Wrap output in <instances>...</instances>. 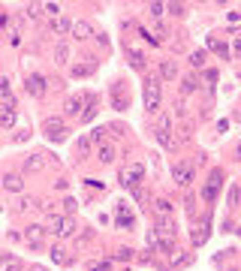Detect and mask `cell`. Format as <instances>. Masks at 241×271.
I'll return each mask as SVG.
<instances>
[{
	"label": "cell",
	"mask_w": 241,
	"mask_h": 271,
	"mask_svg": "<svg viewBox=\"0 0 241 271\" xmlns=\"http://www.w3.org/2000/svg\"><path fill=\"white\" fill-rule=\"evenodd\" d=\"M238 79H241V72H238Z\"/></svg>",
	"instance_id": "45"
},
{
	"label": "cell",
	"mask_w": 241,
	"mask_h": 271,
	"mask_svg": "<svg viewBox=\"0 0 241 271\" xmlns=\"http://www.w3.org/2000/svg\"><path fill=\"white\" fill-rule=\"evenodd\" d=\"M30 271H45V268H40V265H33V268H30Z\"/></svg>",
	"instance_id": "44"
},
{
	"label": "cell",
	"mask_w": 241,
	"mask_h": 271,
	"mask_svg": "<svg viewBox=\"0 0 241 271\" xmlns=\"http://www.w3.org/2000/svg\"><path fill=\"white\" fill-rule=\"evenodd\" d=\"M42 130H45V139H51V142H63L66 139V124L58 115H48L42 121Z\"/></svg>",
	"instance_id": "3"
},
{
	"label": "cell",
	"mask_w": 241,
	"mask_h": 271,
	"mask_svg": "<svg viewBox=\"0 0 241 271\" xmlns=\"http://www.w3.org/2000/svg\"><path fill=\"white\" fill-rule=\"evenodd\" d=\"M91 100H94V97H88V94H73L70 100H66V105H63V108H66V115L81 121V115H84L81 108H88V103H91Z\"/></svg>",
	"instance_id": "5"
},
{
	"label": "cell",
	"mask_w": 241,
	"mask_h": 271,
	"mask_svg": "<svg viewBox=\"0 0 241 271\" xmlns=\"http://www.w3.org/2000/svg\"><path fill=\"white\" fill-rule=\"evenodd\" d=\"M15 124V108H6V105H0V126H9Z\"/></svg>",
	"instance_id": "20"
},
{
	"label": "cell",
	"mask_w": 241,
	"mask_h": 271,
	"mask_svg": "<svg viewBox=\"0 0 241 271\" xmlns=\"http://www.w3.org/2000/svg\"><path fill=\"white\" fill-rule=\"evenodd\" d=\"M190 262H193V256H190V253H178V256L172 259V265H169V268L175 271V268H184V265H190Z\"/></svg>",
	"instance_id": "26"
},
{
	"label": "cell",
	"mask_w": 241,
	"mask_h": 271,
	"mask_svg": "<svg viewBox=\"0 0 241 271\" xmlns=\"http://www.w3.org/2000/svg\"><path fill=\"white\" fill-rule=\"evenodd\" d=\"M60 205H63V211L70 214V217H73V214H76V208H79V202H76V199H63Z\"/></svg>",
	"instance_id": "33"
},
{
	"label": "cell",
	"mask_w": 241,
	"mask_h": 271,
	"mask_svg": "<svg viewBox=\"0 0 241 271\" xmlns=\"http://www.w3.org/2000/svg\"><path fill=\"white\" fill-rule=\"evenodd\" d=\"M6 256H9V253H3V250H0V262H3V259H6Z\"/></svg>",
	"instance_id": "43"
},
{
	"label": "cell",
	"mask_w": 241,
	"mask_h": 271,
	"mask_svg": "<svg viewBox=\"0 0 241 271\" xmlns=\"http://www.w3.org/2000/svg\"><path fill=\"white\" fill-rule=\"evenodd\" d=\"M45 163H48V160H45L42 154H30V157L24 160V172H42Z\"/></svg>",
	"instance_id": "12"
},
{
	"label": "cell",
	"mask_w": 241,
	"mask_h": 271,
	"mask_svg": "<svg viewBox=\"0 0 241 271\" xmlns=\"http://www.w3.org/2000/svg\"><path fill=\"white\" fill-rule=\"evenodd\" d=\"M127 58L133 61V66H139V69L145 66V54H142L139 48H133V45H127Z\"/></svg>",
	"instance_id": "23"
},
{
	"label": "cell",
	"mask_w": 241,
	"mask_h": 271,
	"mask_svg": "<svg viewBox=\"0 0 241 271\" xmlns=\"http://www.w3.org/2000/svg\"><path fill=\"white\" fill-rule=\"evenodd\" d=\"M160 100H163L160 79H148L145 82V112L148 115H157L160 112Z\"/></svg>",
	"instance_id": "2"
},
{
	"label": "cell",
	"mask_w": 241,
	"mask_h": 271,
	"mask_svg": "<svg viewBox=\"0 0 241 271\" xmlns=\"http://www.w3.org/2000/svg\"><path fill=\"white\" fill-rule=\"evenodd\" d=\"M3 187L12 190V193H19V190H21V178H19V175H6V178H3Z\"/></svg>",
	"instance_id": "25"
},
{
	"label": "cell",
	"mask_w": 241,
	"mask_h": 271,
	"mask_svg": "<svg viewBox=\"0 0 241 271\" xmlns=\"http://www.w3.org/2000/svg\"><path fill=\"white\" fill-rule=\"evenodd\" d=\"M51 259H55L58 265H70L73 259H70V253H66L63 247H51Z\"/></svg>",
	"instance_id": "21"
},
{
	"label": "cell",
	"mask_w": 241,
	"mask_h": 271,
	"mask_svg": "<svg viewBox=\"0 0 241 271\" xmlns=\"http://www.w3.org/2000/svg\"><path fill=\"white\" fill-rule=\"evenodd\" d=\"M66 58H70V45L60 42V45L55 48V61H58V63H66Z\"/></svg>",
	"instance_id": "28"
},
{
	"label": "cell",
	"mask_w": 241,
	"mask_h": 271,
	"mask_svg": "<svg viewBox=\"0 0 241 271\" xmlns=\"http://www.w3.org/2000/svg\"><path fill=\"white\" fill-rule=\"evenodd\" d=\"M154 211H157L160 220H166V217H172V202H166V199H157V202H154Z\"/></svg>",
	"instance_id": "19"
},
{
	"label": "cell",
	"mask_w": 241,
	"mask_h": 271,
	"mask_svg": "<svg viewBox=\"0 0 241 271\" xmlns=\"http://www.w3.org/2000/svg\"><path fill=\"white\" fill-rule=\"evenodd\" d=\"M148 12H151L154 18H160V15L166 12V3H148Z\"/></svg>",
	"instance_id": "32"
},
{
	"label": "cell",
	"mask_w": 241,
	"mask_h": 271,
	"mask_svg": "<svg viewBox=\"0 0 241 271\" xmlns=\"http://www.w3.org/2000/svg\"><path fill=\"white\" fill-rule=\"evenodd\" d=\"M166 9H169L172 15H184V6H181V3H169Z\"/></svg>",
	"instance_id": "39"
},
{
	"label": "cell",
	"mask_w": 241,
	"mask_h": 271,
	"mask_svg": "<svg viewBox=\"0 0 241 271\" xmlns=\"http://www.w3.org/2000/svg\"><path fill=\"white\" fill-rule=\"evenodd\" d=\"M175 76H178V66H175V61H163V63H160V79H169V82H172Z\"/></svg>",
	"instance_id": "17"
},
{
	"label": "cell",
	"mask_w": 241,
	"mask_h": 271,
	"mask_svg": "<svg viewBox=\"0 0 241 271\" xmlns=\"http://www.w3.org/2000/svg\"><path fill=\"white\" fill-rule=\"evenodd\" d=\"M220 184H223V172L214 169V172H211V181H208V184H205V190H202V199H205V202H214V199H217Z\"/></svg>",
	"instance_id": "6"
},
{
	"label": "cell",
	"mask_w": 241,
	"mask_h": 271,
	"mask_svg": "<svg viewBox=\"0 0 241 271\" xmlns=\"http://www.w3.org/2000/svg\"><path fill=\"white\" fill-rule=\"evenodd\" d=\"M97 157H100V163H112L115 160V145H100V148H97Z\"/></svg>",
	"instance_id": "18"
},
{
	"label": "cell",
	"mask_w": 241,
	"mask_h": 271,
	"mask_svg": "<svg viewBox=\"0 0 241 271\" xmlns=\"http://www.w3.org/2000/svg\"><path fill=\"white\" fill-rule=\"evenodd\" d=\"M0 271H24V268H21V259L19 256H6L3 262H0Z\"/></svg>",
	"instance_id": "22"
},
{
	"label": "cell",
	"mask_w": 241,
	"mask_h": 271,
	"mask_svg": "<svg viewBox=\"0 0 241 271\" xmlns=\"http://www.w3.org/2000/svg\"><path fill=\"white\" fill-rule=\"evenodd\" d=\"M208 235H211V223H208V220H202V223L196 226V232H193V244H196V247H202L205 241H208Z\"/></svg>",
	"instance_id": "13"
},
{
	"label": "cell",
	"mask_w": 241,
	"mask_h": 271,
	"mask_svg": "<svg viewBox=\"0 0 241 271\" xmlns=\"http://www.w3.org/2000/svg\"><path fill=\"white\" fill-rule=\"evenodd\" d=\"M145 178V166L142 163H130V166L120 172V187H133L136 190V184Z\"/></svg>",
	"instance_id": "4"
},
{
	"label": "cell",
	"mask_w": 241,
	"mask_h": 271,
	"mask_svg": "<svg viewBox=\"0 0 241 271\" xmlns=\"http://www.w3.org/2000/svg\"><path fill=\"white\" fill-rule=\"evenodd\" d=\"M172 178H175L178 187H187L193 181V166H190V163H178V166L172 169Z\"/></svg>",
	"instance_id": "8"
},
{
	"label": "cell",
	"mask_w": 241,
	"mask_h": 271,
	"mask_svg": "<svg viewBox=\"0 0 241 271\" xmlns=\"http://www.w3.org/2000/svg\"><path fill=\"white\" fill-rule=\"evenodd\" d=\"M42 12H45V9H42L40 3H30V6H27V15H30V18H40Z\"/></svg>",
	"instance_id": "35"
},
{
	"label": "cell",
	"mask_w": 241,
	"mask_h": 271,
	"mask_svg": "<svg viewBox=\"0 0 241 271\" xmlns=\"http://www.w3.org/2000/svg\"><path fill=\"white\" fill-rule=\"evenodd\" d=\"M24 90H27V94H33V97H42L45 94V79L42 76H27Z\"/></svg>",
	"instance_id": "10"
},
{
	"label": "cell",
	"mask_w": 241,
	"mask_h": 271,
	"mask_svg": "<svg viewBox=\"0 0 241 271\" xmlns=\"http://www.w3.org/2000/svg\"><path fill=\"white\" fill-rule=\"evenodd\" d=\"M157 142L163 148H175V142H172V126H169V118H160L157 124Z\"/></svg>",
	"instance_id": "9"
},
{
	"label": "cell",
	"mask_w": 241,
	"mask_h": 271,
	"mask_svg": "<svg viewBox=\"0 0 241 271\" xmlns=\"http://www.w3.org/2000/svg\"><path fill=\"white\" fill-rule=\"evenodd\" d=\"M106 133H109V130H102V126L91 130V142H97V148H100V145H106Z\"/></svg>",
	"instance_id": "29"
},
{
	"label": "cell",
	"mask_w": 241,
	"mask_h": 271,
	"mask_svg": "<svg viewBox=\"0 0 241 271\" xmlns=\"http://www.w3.org/2000/svg\"><path fill=\"white\" fill-rule=\"evenodd\" d=\"M73 33H76V40H91V36H94V30H91L88 21H76L73 24Z\"/></svg>",
	"instance_id": "15"
},
{
	"label": "cell",
	"mask_w": 241,
	"mask_h": 271,
	"mask_svg": "<svg viewBox=\"0 0 241 271\" xmlns=\"http://www.w3.org/2000/svg\"><path fill=\"white\" fill-rule=\"evenodd\" d=\"M208 48H214V51L220 54V58H223V61H229V48H226V45H223V42H217V40H214V36H208Z\"/></svg>",
	"instance_id": "24"
},
{
	"label": "cell",
	"mask_w": 241,
	"mask_h": 271,
	"mask_svg": "<svg viewBox=\"0 0 241 271\" xmlns=\"http://www.w3.org/2000/svg\"><path fill=\"white\" fill-rule=\"evenodd\" d=\"M91 271H109L106 262H91Z\"/></svg>",
	"instance_id": "41"
},
{
	"label": "cell",
	"mask_w": 241,
	"mask_h": 271,
	"mask_svg": "<svg viewBox=\"0 0 241 271\" xmlns=\"http://www.w3.org/2000/svg\"><path fill=\"white\" fill-rule=\"evenodd\" d=\"M27 208H33V199L24 196V199H21V211H27Z\"/></svg>",
	"instance_id": "42"
},
{
	"label": "cell",
	"mask_w": 241,
	"mask_h": 271,
	"mask_svg": "<svg viewBox=\"0 0 241 271\" xmlns=\"http://www.w3.org/2000/svg\"><path fill=\"white\" fill-rule=\"evenodd\" d=\"M42 9H45L48 15H58V12H60V6H58V3H42Z\"/></svg>",
	"instance_id": "38"
},
{
	"label": "cell",
	"mask_w": 241,
	"mask_h": 271,
	"mask_svg": "<svg viewBox=\"0 0 241 271\" xmlns=\"http://www.w3.org/2000/svg\"><path fill=\"white\" fill-rule=\"evenodd\" d=\"M91 69H94V66H76V69H73V76H88Z\"/></svg>",
	"instance_id": "40"
},
{
	"label": "cell",
	"mask_w": 241,
	"mask_h": 271,
	"mask_svg": "<svg viewBox=\"0 0 241 271\" xmlns=\"http://www.w3.org/2000/svg\"><path fill=\"white\" fill-rule=\"evenodd\" d=\"M115 259H124V262H127V259H133V250H130V247H120V250L115 253Z\"/></svg>",
	"instance_id": "37"
},
{
	"label": "cell",
	"mask_w": 241,
	"mask_h": 271,
	"mask_svg": "<svg viewBox=\"0 0 241 271\" xmlns=\"http://www.w3.org/2000/svg\"><path fill=\"white\" fill-rule=\"evenodd\" d=\"M45 226H40V223H33V226H27L24 229V241L30 244V247H42V241H45Z\"/></svg>",
	"instance_id": "7"
},
{
	"label": "cell",
	"mask_w": 241,
	"mask_h": 271,
	"mask_svg": "<svg viewBox=\"0 0 241 271\" xmlns=\"http://www.w3.org/2000/svg\"><path fill=\"white\" fill-rule=\"evenodd\" d=\"M76 229L79 226L70 214H48V235H55V238H73Z\"/></svg>",
	"instance_id": "1"
},
{
	"label": "cell",
	"mask_w": 241,
	"mask_h": 271,
	"mask_svg": "<svg viewBox=\"0 0 241 271\" xmlns=\"http://www.w3.org/2000/svg\"><path fill=\"white\" fill-rule=\"evenodd\" d=\"M196 87H199V82H196L193 76H187V79L181 82V90H184V94H193V90H196Z\"/></svg>",
	"instance_id": "30"
},
{
	"label": "cell",
	"mask_w": 241,
	"mask_h": 271,
	"mask_svg": "<svg viewBox=\"0 0 241 271\" xmlns=\"http://www.w3.org/2000/svg\"><path fill=\"white\" fill-rule=\"evenodd\" d=\"M79 157H81V160L91 157V136H81V139H79Z\"/></svg>",
	"instance_id": "27"
},
{
	"label": "cell",
	"mask_w": 241,
	"mask_h": 271,
	"mask_svg": "<svg viewBox=\"0 0 241 271\" xmlns=\"http://www.w3.org/2000/svg\"><path fill=\"white\" fill-rule=\"evenodd\" d=\"M73 24L76 21H70V18H55V21H51V30L55 33H73Z\"/></svg>",
	"instance_id": "16"
},
{
	"label": "cell",
	"mask_w": 241,
	"mask_h": 271,
	"mask_svg": "<svg viewBox=\"0 0 241 271\" xmlns=\"http://www.w3.org/2000/svg\"><path fill=\"white\" fill-rule=\"evenodd\" d=\"M115 223H118L120 229H130V226H133V214H130V208H127L124 202H120L118 211H115Z\"/></svg>",
	"instance_id": "11"
},
{
	"label": "cell",
	"mask_w": 241,
	"mask_h": 271,
	"mask_svg": "<svg viewBox=\"0 0 241 271\" xmlns=\"http://www.w3.org/2000/svg\"><path fill=\"white\" fill-rule=\"evenodd\" d=\"M190 63H193V66H202V63H205V51H193V54H190Z\"/></svg>",
	"instance_id": "36"
},
{
	"label": "cell",
	"mask_w": 241,
	"mask_h": 271,
	"mask_svg": "<svg viewBox=\"0 0 241 271\" xmlns=\"http://www.w3.org/2000/svg\"><path fill=\"white\" fill-rule=\"evenodd\" d=\"M0 105L15 108V97H12V90H9V82H0Z\"/></svg>",
	"instance_id": "14"
},
{
	"label": "cell",
	"mask_w": 241,
	"mask_h": 271,
	"mask_svg": "<svg viewBox=\"0 0 241 271\" xmlns=\"http://www.w3.org/2000/svg\"><path fill=\"white\" fill-rule=\"evenodd\" d=\"M238 199H241V187L235 184V187L229 190V208H235V205H238Z\"/></svg>",
	"instance_id": "34"
},
{
	"label": "cell",
	"mask_w": 241,
	"mask_h": 271,
	"mask_svg": "<svg viewBox=\"0 0 241 271\" xmlns=\"http://www.w3.org/2000/svg\"><path fill=\"white\" fill-rule=\"evenodd\" d=\"M94 115H97V100H91V103H88V108H84V115H81V121L88 124V121H94Z\"/></svg>",
	"instance_id": "31"
}]
</instances>
